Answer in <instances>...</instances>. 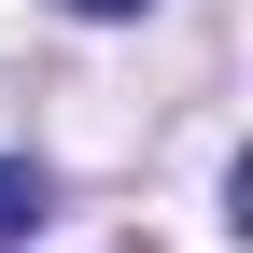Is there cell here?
Here are the masks:
<instances>
[{"instance_id": "1", "label": "cell", "mask_w": 253, "mask_h": 253, "mask_svg": "<svg viewBox=\"0 0 253 253\" xmlns=\"http://www.w3.org/2000/svg\"><path fill=\"white\" fill-rule=\"evenodd\" d=\"M28 225H42V169H14V155H0V253H14Z\"/></svg>"}, {"instance_id": "2", "label": "cell", "mask_w": 253, "mask_h": 253, "mask_svg": "<svg viewBox=\"0 0 253 253\" xmlns=\"http://www.w3.org/2000/svg\"><path fill=\"white\" fill-rule=\"evenodd\" d=\"M71 14H141V0H71Z\"/></svg>"}]
</instances>
